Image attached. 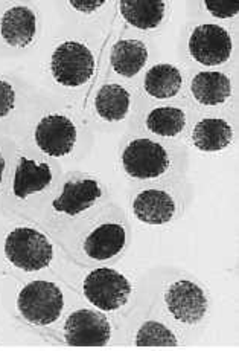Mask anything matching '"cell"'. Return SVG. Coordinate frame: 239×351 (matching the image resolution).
I'll use <instances>...</instances> for the list:
<instances>
[{
  "label": "cell",
  "mask_w": 239,
  "mask_h": 351,
  "mask_svg": "<svg viewBox=\"0 0 239 351\" xmlns=\"http://www.w3.org/2000/svg\"><path fill=\"white\" fill-rule=\"evenodd\" d=\"M5 255L11 265L25 272H37L51 265L53 247L46 235L37 229L20 226L5 240Z\"/></svg>",
  "instance_id": "cell-1"
},
{
  "label": "cell",
  "mask_w": 239,
  "mask_h": 351,
  "mask_svg": "<svg viewBox=\"0 0 239 351\" xmlns=\"http://www.w3.org/2000/svg\"><path fill=\"white\" fill-rule=\"evenodd\" d=\"M17 307L23 318L34 326H51L64 307L61 289L49 281H32L18 293Z\"/></svg>",
  "instance_id": "cell-2"
},
{
  "label": "cell",
  "mask_w": 239,
  "mask_h": 351,
  "mask_svg": "<svg viewBox=\"0 0 239 351\" xmlns=\"http://www.w3.org/2000/svg\"><path fill=\"white\" fill-rule=\"evenodd\" d=\"M84 295L88 302H92L97 308L113 312L128 302L131 285L114 269L101 267L86 276Z\"/></svg>",
  "instance_id": "cell-3"
},
{
  "label": "cell",
  "mask_w": 239,
  "mask_h": 351,
  "mask_svg": "<svg viewBox=\"0 0 239 351\" xmlns=\"http://www.w3.org/2000/svg\"><path fill=\"white\" fill-rule=\"evenodd\" d=\"M51 69L57 83L78 87L93 77L95 57L86 45L64 42L52 53Z\"/></svg>",
  "instance_id": "cell-4"
},
{
  "label": "cell",
  "mask_w": 239,
  "mask_h": 351,
  "mask_svg": "<svg viewBox=\"0 0 239 351\" xmlns=\"http://www.w3.org/2000/svg\"><path fill=\"white\" fill-rule=\"evenodd\" d=\"M122 165L134 179H155L169 168L168 152L151 139H134L122 153Z\"/></svg>",
  "instance_id": "cell-5"
},
{
  "label": "cell",
  "mask_w": 239,
  "mask_h": 351,
  "mask_svg": "<svg viewBox=\"0 0 239 351\" xmlns=\"http://www.w3.org/2000/svg\"><path fill=\"white\" fill-rule=\"evenodd\" d=\"M64 337L71 347L101 348L112 337V326L102 313L93 310H77L64 324Z\"/></svg>",
  "instance_id": "cell-6"
},
{
  "label": "cell",
  "mask_w": 239,
  "mask_h": 351,
  "mask_svg": "<svg viewBox=\"0 0 239 351\" xmlns=\"http://www.w3.org/2000/svg\"><path fill=\"white\" fill-rule=\"evenodd\" d=\"M165 302L168 312L177 321L188 324V326H194V324L200 322L209 307L207 296L204 293V290L200 286H197L195 282L188 280H181L171 285L165 293Z\"/></svg>",
  "instance_id": "cell-7"
},
{
  "label": "cell",
  "mask_w": 239,
  "mask_h": 351,
  "mask_svg": "<svg viewBox=\"0 0 239 351\" xmlns=\"http://www.w3.org/2000/svg\"><path fill=\"white\" fill-rule=\"evenodd\" d=\"M234 43L229 32L220 25H201L190 34L189 52L198 63L218 66L230 58Z\"/></svg>",
  "instance_id": "cell-8"
},
{
  "label": "cell",
  "mask_w": 239,
  "mask_h": 351,
  "mask_svg": "<svg viewBox=\"0 0 239 351\" xmlns=\"http://www.w3.org/2000/svg\"><path fill=\"white\" fill-rule=\"evenodd\" d=\"M36 143L52 158L66 156L77 143V127L63 114H47L37 124Z\"/></svg>",
  "instance_id": "cell-9"
},
{
  "label": "cell",
  "mask_w": 239,
  "mask_h": 351,
  "mask_svg": "<svg viewBox=\"0 0 239 351\" xmlns=\"http://www.w3.org/2000/svg\"><path fill=\"white\" fill-rule=\"evenodd\" d=\"M134 215L147 225H165L174 219L175 202L166 191L145 190L133 200Z\"/></svg>",
  "instance_id": "cell-10"
},
{
  "label": "cell",
  "mask_w": 239,
  "mask_h": 351,
  "mask_svg": "<svg viewBox=\"0 0 239 351\" xmlns=\"http://www.w3.org/2000/svg\"><path fill=\"white\" fill-rule=\"evenodd\" d=\"M102 195L97 180L84 179L79 182H67L60 197L53 200V209L67 215H78L92 208Z\"/></svg>",
  "instance_id": "cell-11"
},
{
  "label": "cell",
  "mask_w": 239,
  "mask_h": 351,
  "mask_svg": "<svg viewBox=\"0 0 239 351\" xmlns=\"http://www.w3.org/2000/svg\"><path fill=\"white\" fill-rule=\"evenodd\" d=\"M127 232L119 223L98 226L84 241V251L93 260L105 261L122 252L125 247Z\"/></svg>",
  "instance_id": "cell-12"
},
{
  "label": "cell",
  "mask_w": 239,
  "mask_h": 351,
  "mask_svg": "<svg viewBox=\"0 0 239 351\" xmlns=\"http://www.w3.org/2000/svg\"><path fill=\"white\" fill-rule=\"evenodd\" d=\"M3 40L11 46L25 48L37 32V17L28 6H14L5 12L0 25Z\"/></svg>",
  "instance_id": "cell-13"
},
{
  "label": "cell",
  "mask_w": 239,
  "mask_h": 351,
  "mask_svg": "<svg viewBox=\"0 0 239 351\" xmlns=\"http://www.w3.org/2000/svg\"><path fill=\"white\" fill-rule=\"evenodd\" d=\"M52 182V171L47 164L22 158L16 170L12 193L17 199H26L34 193L43 191Z\"/></svg>",
  "instance_id": "cell-14"
},
{
  "label": "cell",
  "mask_w": 239,
  "mask_h": 351,
  "mask_svg": "<svg viewBox=\"0 0 239 351\" xmlns=\"http://www.w3.org/2000/svg\"><path fill=\"white\" fill-rule=\"evenodd\" d=\"M194 98L204 106H220L231 95V83L221 72H200L190 84Z\"/></svg>",
  "instance_id": "cell-15"
},
{
  "label": "cell",
  "mask_w": 239,
  "mask_h": 351,
  "mask_svg": "<svg viewBox=\"0 0 239 351\" xmlns=\"http://www.w3.org/2000/svg\"><path fill=\"white\" fill-rule=\"evenodd\" d=\"M234 139V130L225 119L206 118L194 127L192 141L201 152H221Z\"/></svg>",
  "instance_id": "cell-16"
},
{
  "label": "cell",
  "mask_w": 239,
  "mask_h": 351,
  "mask_svg": "<svg viewBox=\"0 0 239 351\" xmlns=\"http://www.w3.org/2000/svg\"><path fill=\"white\" fill-rule=\"evenodd\" d=\"M148 60V49L139 40H121L113 46L112 66L116 73L131 78L143 69Z\"/></svg>",
  "instance_id": "cell-17"
},
{
  "label": "cell",
  "mask_w": 239,
  "mask_h": 351,
  "mask_svg": "<svg viewBox=\"0 0 239 351\" xmlns=\"http://www.w3.org/2000/svg\"><path fill=\"white\" fill-rule=\"evenodd\" d=\"M121 14L138 29H154L165 17V3L157 0H122Z\"/></svg>",
  "instance_id": "cell-18"
},
{
  "label": "cell",
  "mask_w": 239,
  "mask_h": 351,
  "mask_svg": "<svg viewBox=\"0 0 239 351\" xmlns=\"http://www.w3.org/2000/svg\"><path fill=\"white\" fill-rule=\"evenodd\" d=\"M145 90L148 95L159 99L173 98L183 84L181 72L173 64H155L147 72Z\"/></svg>",
  "instance_id": "cell-19"
},
{
  "label": "cell",
  "mask_w": 239,
  "mask_h": 351,
  "mask_svg": "<svg viewBox=\"0 0 239 351\" xmlns=\"http://www.w3.org/2000/svg\"><path fill=\"white\" fill-rule=\"evenodd\" d=\"M129 97L128 90L125 87L119 84H105L102 86L97 99H95V107L102 119L116 123V121H122L129 110Z\"/></svg>",
  "instance_id": "cell-20"
},
{
  "label": "cell",
  "mask_w": 239,
  "mask_h": 351,
  "mask_svg": "<svg viewBox=\"0 0 239 351\" xmlns=\"http://www.w3.org/2000/svg\"><path fill=\"white\" fill-rule=\"evenodd\" d=\"M186 125V114L177 107H157L147 118V127L154 134L173 138L183 132Z\"/></svg>",
  "instance_id": "cell-21"
},
{
  "label": "cell",
  "mask_w": 239,
  "mask_h": 351,
  "mask_svg": "<svg viewBox=\"0 0 239 351\" xmlns=\"http://www.w3.org/2000/svg\"><path fill=\"white\" fill-rule=\"evenodd\" d=\"M136 346L140 348H174L179 346L175 335L157 321H148L139 328Z\"/></svg>",
  "instance_id": "cell-22"
},
{
  "label": "cell",
  "mask_w": 239,
  "mask_h": 351,
  "mask_svg": "<svg viewBox=\"0 0 239 351\" xmlns=\"http://www.w3.org/2000/svg\"><path fill=\"white\" fill-rule=\"evenodd\" d=\"M204 5H206V10L210 12V14L216 19H230V17H235L239 12V8L235 2L206 0Z\"/></svg>",
  "instance_id": "cell-23"
},
{
  "label": "cell",
  "mask_w": 239,
  "mask_h": 351,
  "mask_svg": "<svg viewBox=\"0 0 239 351\" xmlns=\"http://www.w3.org/2000/svg\"><path fill=\"white\" fill-rule=\"evenodd\" d=\"M16 103V92L8 81L0 80V118H5Z\"/></svg>",
  "instance_id": "cell-24"
},
{
  "label": "cell",
  "mask_w": 239,
  "mask_h": 351,
  "mask_svg": "<svg viewBox=\"0 0 239 351\" xmlns=\"http://www.w3.org/2000/svg\"><path fill=\"white\" fill-rule=\"evenodd\" d=\"M69 3L73 6L75 10H78L81 12H86V14H88V12L97 11L98 8H101L102 5H104L102 0H71Z\"/></svg>",
  "instance_id": "cell-25"
},
{
  "label": "cell",
  "mask_w": 239,
  "mask_h": 351,
  "mask_svg": "<svg viewBox=\"0 0 239 351\" xmlns=\"http://www.w3.org/2000/svg\"><path fill=\"white\" fill-rule=\"evenodd\" d=\"M5 167H6V162H5V159H3L2 154H0V184H2V178H3Z\"/></svg>",
  "instance_id": "cell-26"
}]
</instances>
